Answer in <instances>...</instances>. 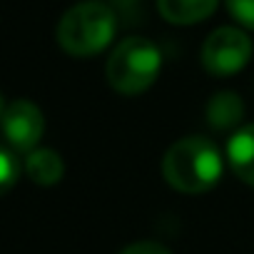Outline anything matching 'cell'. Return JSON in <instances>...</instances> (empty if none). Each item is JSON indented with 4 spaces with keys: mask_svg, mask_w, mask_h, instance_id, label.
<instances>
[{
    "mask_svg": "<svg viewBox=\"0 0 254 254\" xmlns=\"http://www.w3.org/2000/svg\"><path fill=\"white\" fill-rule=\"evenodd\" d=\"M224 170V157L209 137H182L162 157V175L167 185L182 194L209 192Z\"/></svg>",
    "mask_w": 254,
    "mask_h": 254,
    "instance_id": "cell-1",
    "label": "cell"
},
{
    "mask_svg": "<svg viewBox=\"0 0 254 254\" xmlns=\"http://www.w3.org/2000/svg\"><path fill=\"white\" fill-rule=\"evenodd\" d=\"M227 8L239 25L254 30V0H227Z\"/></svg>",
    "mask_w": 254,
    "mask_h": 254,
    "instance_id": "cell-11",
    "label": "cell"
},
{
    "mask_svg": "<svg viewBox=\"0 0 254 254\" xmlns=\"http://www.w3.org/2000/svg\"><path fill=\"white\" fill-rule=\"evenodd\" d=\"M244 117V102L237 92H217L207 102V122L214 130H232Z\"/></svg>",
    "mask_w": 254,
    "mask_h": 254,
    "instance_id": "cell-9",
    "label": "cell"
},
{
    "mask_svg": "<svg viewBox=\"0 0 254 254\" xmlns=\"http://www.w3.org/2000/svg\"><path fill=\"white\" fill-rule=\"evenodd\" d=\"M219 0H157L160 15L172 25H194L214 13Z\"/></svg>",
    "mask_w": 254,
    "mask_h": 254,
    "instance_id": "cell-7",
    "label": "cell"
},
{
    "mask_svg": "<svg viewBox=\"0 0 254 254\" xmlns=\"http://www.w3.org/2000/svg\"><path fill=\"white\" fill-rule=\"evenodd\" d=\"M160 70H162V53L152 40L142 35H130L120 40L105 65L110 87L127 97L150 90L160 77Z\"/></svg>",
    "mask_w": 254,
    "mask_h": 254,
    "instance_id": "cell-3",
    "label": "cell"
},
{
    "mask_svg": "<svg viewBox=\"0 0 254 254\" xmlns=\"http://www.w3.org/2000/svg\"><path fill=\"white\" fill-rule=\"evenodd\" d=\"M5 100H3V92H0V122H3V112H5Z\"/></svg>",
    "mask_w": 254,
    "mask_h": 254,
    "instance_id": "cell-13",
    "label": "cell"
},
{
    "mask_svg": "<svg viewBox=\"0 0 254 254\" xmlns=\"http://www.w3.org/2000/svg\"><path fill=\"white\" fill-rule=\"evenodd\" d=\"M252 58V38L234 25L212 30L202 45V67L214 77H229L247 67Z\"/></svg>",
    "mask_w": 254,
    "mask_h": 254,
    "instance_id": "cell-4",
    "label": "cell"
},
{
    "mask_svg": "<svg viewBox=\"0 0 254 254\" xmlns=\"http://www.w3.org/2000/svg\"><path fill=\"white\" fill-rule=\"evenodd\" d=\"M25 172L28 177L35 182V185H43V187H53L63 180L65 175V162L63 157L55 152V150H48V147H35L33 152H28L25 157Z\"/></svg>",
    "mask_w": 254,
    "mask_h": 254,
    "instance_id": "cell-8",
    "label": "cell"
},
{
    "mask_svg": "<svg viewBox=\"0 0 254 254\" xmlns=\"http://www.w3.org/2000/svg\"><path fill=\"white\" fill-rule=\"evenodd\" d=\"M227 160H229V167L234 170V175L244 185L254 187V122L239 127L229 137Z\"/></svg>",
    "mask_w": 254,
    "mask_h": 254,
    "instance_id": "cell-6",
    "label": "cell"
},
{
    "mask_svg": "<svg viewBox=\"0 0 254 254\" xmlns=\"http://www.w3.org/2000/svg\"><path fill=\"white\" fill-rule=\"evenodd\" d=\"M117 33V13L105 0H80L67 8L58 23V45L72 58L102 53Z\"/></svg>",
    "mask_w": 254,
    "mask_h": 254,
    "instance_id": "cell-2",
    "label": "cell"
},
{
    "mask_svg": "<svg viewBox=\"0 0 254 254\" xmlns=\"http://www.w3.org/2000/svg\"><path fill=\"white\" fill-rule=\"evenodd\" d=\"M20 177V160L13 150L0 145V197L8 194Z\"/></svg>",
    "mask_w": 254,
    "mask_h": 254,
    "instance_id": "cell-10",
    "label": "cell"
},
{
    "mask_svg": "<svg viewBox=\"0 0 254 254\" xmlns=\"http://www.w3.org/2000/svg\"><path fill=\"white\" fill-rule=\"evenodd\" d=\"M120 254H172V252L157 239H140V242L127 244Z\"/></svg>",
    "mask_w": 254,
    "mask_h": 254,
    "instance_id": "cell-12",
    "label": "cell"
},
{
    "mask_svg": "<svg viewBox=\"0 0 254 254\" xmlns=\"http://www.w3.org/2000/svg\"><path fill=\"white\" fill-rule=\"evenodd\" d=\"M3 135L8 145L18 152H33L45 132L43 110L30 100H13L3 112Z\"/></svg>",
    "mask_w": 254,
    "mask_h": 254,
    "instance_id": "cell-5",
    "label": "cell"
}]
</instances>
